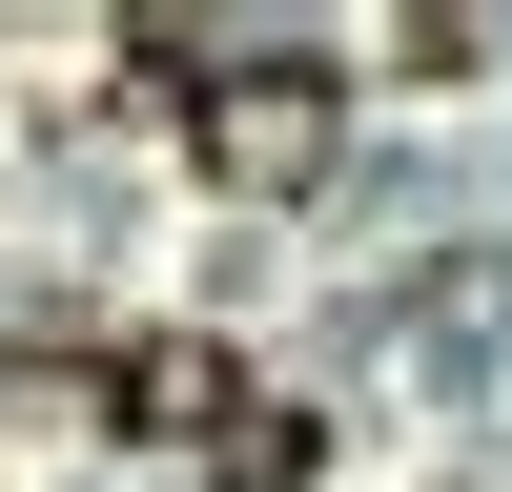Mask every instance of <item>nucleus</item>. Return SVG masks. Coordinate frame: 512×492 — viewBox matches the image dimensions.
<instances>
[{
    "label": "nucleus",
    "mask_w": 512,
    "mask_h": 492,
    "mask_svg": "<svg viewBox=\"0 0 512 492\" xmlns=\"http://www.w3.org/2000/svg\"><path fill=\"white\" fill-rule=\"evenodd\" d=\"M185 144H205V185H246V205L328 185V144H349V62L246 41V62H205V82H185Z\"/></svg>",
    "instance_id": "1"
},
{
    "label": "nucleus",
    "mask_w": 512,
    "mask_h": 492,
    "mask_svg": "<svg viewBox=\"0 0 512 492\" xmlns=\"http://www.w3.org/2000/svg\"><path fill=\"white\" fill-rule=\"evenodd\" d=\"M82 390H103V431L123 451H226L246 410V349H205V328H103V369H82Z\"/></svg>",
    "instance_id": "2"
},
{
    "label": "nucleus",
    "mask_w": 512,
    "mask_h": 492,
    "mask_svg": "<svg viewBox=\"0 0 512 492\" xmlns=\"http://www.w3.org/2000/svg\"><path fill=\"white\" fill-rule=\"evenodd\" d=\"M328 472V410H246L226 451H205V492H308Z\"/></svg>",
    "instance_id": "3"
}]
</instances>
